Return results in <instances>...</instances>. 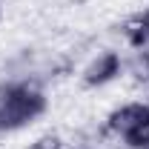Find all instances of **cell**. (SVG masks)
Instances as JSON below:
<instances>
[{
  "instance_id": "6da1fadb",
  "label": "cell",
  "mask_w": 149,
  "mask_h": 149,
  "mask_svg": "<svg viewBox=\"0 0 149 149\" xmlns=\"http://www.w3.org/2000/svg\"><path fill=\"white\" fill-rule=\"evenodd\" d=\"M43 112V95L29 86H15L0 103V129H17Z\"/></svg>"
},
{
  "instance_id": "7a4b0ae2",
  "label": "cell",
  "mask_w": 149,
  "mask_h": 149,
  "mask_svg": "<svg viewBox=\"0 0 149 149\" xmlns=\"http://www.w3.org/2000/svg\"><path fill=\"white\" fill-rule=\"evenodd\" d=\"M112 126L126 138L129 146H149V106H123L112 115Z\"/></svg>"
},
{
  "instance_id": "3957f363",
  "label": "cell",
  "mask_w": 149,
  "mask_h": 149,
  "mask_svg": "<svg viewBox=\"0 0 149 149\" xmlns=\"http://www.w3.org/2000/svg\"><path fill=\"white\" fill-rule=\"evenodd\" d=\"M112 74H118V57L115 55H103L97 63H95L92 69H89V83H103V80H109Z\"/></svg>"
},
{
  "instance_id": "277c9868",
  "label": "cell",
  "mask_w": 149,
  "mask_h": 149,
  "mask_svg": "<svg viewBox=\"0 0 149 149\" xmlns=\"http://www.w3.org/2000/svg\"><path fill=\"white\" fill-rule=\"evenodd\" d=\"M146 29H149V15H146Z\"/></svg>"
}]
</instances>
